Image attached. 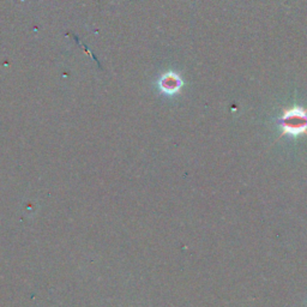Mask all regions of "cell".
<instances>
[{"instance_id":"obj_1","label":"cell","mask_w":307,"mask_h":307,"mask_svg":"<svg viewBox=\"0 0 307 307\" xmlns=\"http://www.w3.org/2000/svg\"><path fill=\"white\" fill-rule=\"evenodd\" d=\"M279 126L282 128V136L283 134H307V109L303 107H292L286 109L283 115L278 120Z\"/></svg>"},{"instance_id":"obj_2","label":"cell","mask_w":307,"mask_h":307,"mask_svg":"<svg viewBox=\"0 0 307 307\" xmlns=\"http://www.w3.org/2000/svg\"><path fill=\"white\" fill-rule=\"evenodd\" d=\"M183 86L184 82L182 77L175 72L164 73L158 81V87H160L161 92L168 95H174L180 92Z\"/></svg>"}]
</instances>
